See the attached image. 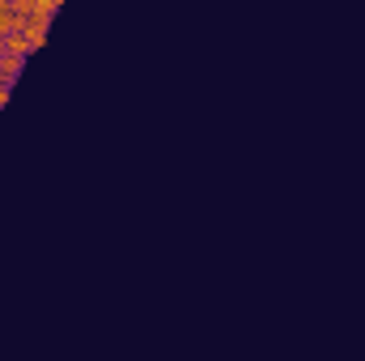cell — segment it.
<instances>
[{"label":"cell","mask_w":365,"mask_h":361,"mask_svg":"<svg viewBox=\"0 0 365 361\" xmlns=\"http://www.w3.org/2000/svg\"><path fill=\"white\" fill-rule=\"evenodd\" d=\"M47 30H51V17H26V39H30L34 51L47 43Z\"/></svg>","instance_id":"obj_1"},{"label":"cell","mask_w":365,"mask_h":361,"mask_svg":"<svg viewBox=\"0 0 365 361\" xmlns=\"http://www.w3.org/2000/svg\"><path fill=\"white\" fill-rule=\"evenodd\" d=\"M4 51H9V56H34L26 30H9V34H4Z\"/></svg>","instance_id":"obj_2"},{"label":"cell","mask_w":365,"mask_h":361,"mask_svg":"<svg viewBox=\"0 0 365 361\" xmlns=\"http://www.w3.org/2000/svg\"><path fill=\"white\" fill-rule=\"evenodd\" d=\"M9 98H13V86H9V81H0V111L9 106Z\"/></svg>","instance_id":"obj_4"},{"label":"cell","mask_w":365,"mask_h":361,"mask_svg":"<svg viewBox=\"0 0 365 361\" xmlns=\"http://www.w3.org/2000/svg\"><path fill=\"white\" fill-rule=\"evenodd\" d=\"M26 68V56H9V51H0V81H17V73Z\"/></svg>","instance_id":"obj_3"}]
</instances>
